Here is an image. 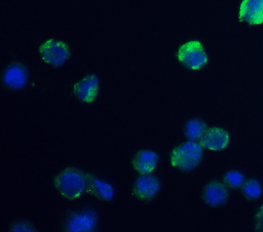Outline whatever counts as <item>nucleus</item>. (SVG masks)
<instances>
[{
	"label": "nucleus",
	"instance_id": "obj_1",
	"mask_svg": "<svg viewBox=\"0 0 263 232\" xmlns=\"http://www.w3.org/2000/svg\"><path fill=\"white\" fill-rule=\"evenodd\" d=\"M54 186L63 197L77 199L86 191V175L81 170L69 167L54 178Z\"/></svg>",
	"mask_w": 263,
	"mask_h": 232
},
{
	"label": "nucleus",
	"instance_id": "obj_2",
	"mask_svg": "<svg viewBox=\"0 0 263 232\" xmlns=\"http://www.w3.org/2000/svg\"><path fill=\"white\" fill-rule=\"evenodd\" d=\"M202 159V146L195 141L183 143L174 150L171 164L184 171L194 169Z\"/></svg>",
	"mask_w": 263,
	"mask_h": 232
},
{
	"label": "nucleus",
	"instance_id": "obj_3",
	"mask_svg": "<svg viewBox=\"0 0 263 232\" xmlns=\"http://www.w3.org/2000/svg\"><path fill=\"white\" fill-rule=\"evenodd\" d=\"M177 58L183 65L192 70L203 68L208 61L203 46L198 42H190L182 45L178 50Z\"/></svg>",
	"mask_w": 263,
	"mask_h": 232
},
{
	"label": "nucleus",
	"instance_id": "obj_4",
	"mask_svg": "<svg viewBox=\"0 0 263 232\" xmlns=\"http://www.w3.org/2000/svg\"><path fill=\"white\" fill-rule=\"evenodd\" d=\"M40 53L44 62L54 66L61 67L70 56L69 46L64 42L48 40L40 47Z\"/></svg>",
	"mask_w": 263,
	"mask_h": 232
},
{
	"label": "nucleus",
	"instance_id": "obj_5",
	"mask_svg": "<svg viewBox=\"0 0 263 232\" xmlns=\"http://www.w3.org/2000/svg\"><path fill=\"white\" fill-rule=\"evenodd\" d=\"M97 215L92 210L73 213L66 223V229L70 232L92 231L96 229Z\"/></svg>",
	"mask_w": 263,
	"mask_h": 232
},
{
	"label": "nucleus",
	"instance_id": "obj_6",
	"mask_svg": "<svg viewBox=\"0 0 263 232\" xmlns=\"http://www.w3.org/2000/svg\"><path fill=\"white\" fill-rule=\"evenodd\" d=\"M28 73L27 68L21 63H14L4 73V84L12 89H23L27 84Z\"/></svg>",
	"mask_w": 263,
	"mask_h": 232
},
{
	"label": "nucleus",
	"instance_id": "obj_7",
	"mask_svg": "<svg viewBox=\"0 0 263 232\" xmlns=\"http://www.w3.org/2000/svg\"><path fill=\"white\" fill-rule=\"evenodd\" d=\"M239 21L250 25L263 23V0H243L239 10Z\"/></svg>",
	"mask_w": 263,
	"mask_h": 232
},
{
	"label": "nucleus",
	"instance_id": "obj_8",
	"mask_svg": "<svg viewBox=\"0 0 263 232\" xmlns=\"http://www.w3.org/2000/svg\"><path fill=\"white\" fill-rule=\"evenodd\" d=\"M74 93L79 100L91 103L96 99L99 93V78L96 75H87L74 86Z\"/></svg>",
	"mask_w": 263,
	"mask_h": 232
},
{
	"label": "nucleus",
	"instance_id": "obj_9",
	"mask_svg": "<svg viewBox=\"0 0 263 232\" xmlns=\"http://www.w3.org/2000/svg\"><path fill=\"white\" fill-rule=\"evenodd\" d=\"M159 189L158 179L149 175H142L135 182L134 194L140 199L150 200L156 196Z\"/></svg>",
	"mask_w": 263,
	"mask_h": 232
},
{
	"label": "nucleus",
	"instance_id": "obj_10",
	"mask_svg": "<svg viewBox=\"0 0 263 232\" xmlns=\"http://www.w3.org/2000/svg\"><path fill=\"white\" fill-rule=\"evenodd\" d=\"M229 142V135L227 131L220 128L207 129L205 133L199 140L202 147L210 150H222L226 148Z\"/></svg>",
	"mask_w": 263,
	"mask_h": 232
},
{
	"label": "nucleus",
	"instance_id": "obj_11",
	"mask_svg": "<svg viewBox=\"0 0 263 232\" xmlns=\"http://www.w3.org/2000/svg\"><path fill=\"white\" fill-rule=\"evenodd\" d=\"M87 193L91 194L99 199L110 201L114 197V189L107 182L101 181L92 175H86Z\"/></svg>",
	"mask_w": 263,
	"mask_h": 232
},
{
	"label": "nucleus",
	"instance_id": "obj_12",
	"mask_svg": "<svg viewBox=\"0 0 263 232\" xmlns=\"http://www.w3.org/2000/svg\"><path fill=\"white\" fill-rule=\"evenodd\" d=\"M158 162V156L156 152L148 150H142L136 153L133 160V165L141 175L152 173Z\"/></svg>",
	"mask_w": 263,
	"mask_h": 232
},
{
	"label": "nucleus",
	"instance_id": "obj_13",
	"mask_svg": "<svg viewBox=\"0 0 263 232\" xmlns=\"http://www.w3.org/2000/svg\"><path fill=\"white\" fill-rule=\"evenodd\" d=\"M228 196V191L224 185L218 182H212L204 189L203 199L210 205H221L227 202Z\"/></svg>",
	"mask_w": 263,
	"mask_h": 232
},
{
	"label": "nucleus",
	"instance_id": "obj_14",
	"mask_svg": "<svg viewBox=\"0 0 263 232\" xmlns=\"http://www.w3.org/2000/svg\"><path fill=\"white\" fill-rule=\"evenodd\" d=\"M207 131V126L200 120H191L186 124L185 134L191 141H198Z\"/></svg>",
	"mask_w": 263,
	"mask_h": 232
},
{
	"label": "nucleus",
	"instance_id": "obj_15",
	"mask_svg": "<svg viewBox=\"0 0 263 232\" xmlns=\"http://www.w3.org/2000/svg\"><path fill=\"white\" fill-rule=\"evenodd\" d=\"M244 193L248 198L252 199H257L259 198L261 194V188H260V184L257 181L251 180L248 181L245 185H244Z\"/></svg>",
	"mask_w": 263,
	"mask_h": 232
},
{
	"label": "nucleus",
	"instance_id": "obj_16",
	"mask_svg": "<svg viewBox=\"0 0 263 232\" xmlns=\"http://www.w3.org/2000/svg\"><path fill=\"white\" fill-rule=\"evenodd\" d=\"M224 182L231 188H239L244 184V177L236 171H231L224 177Z\"/></svg>",
	"mask_w": 263,
	"mask_h": 232
},
{
	"label": "nucleus",
	"instance_id": "obj_17",
	"mask_svg": "<svg viewBox=\"0 0 263 232\" xmlns=\"http://www.w3.org/2000/svg\"><path fill=\"white\" fill-rule=\"evenodd\" d=\"M11 230L13 232H30L35 231L36 229L30 223H27V222H18L12 225Z\"/></svg>",
	"mask_w": 263,
	"mask_h": 232
},
{
	"label": "nucleus",
	"instance_id": "obj_18",
	"mask_svg": "<svg viewBox=\"0 0 263 232\" xmlns=\"http://www.w3.org/2000/svg\"><path fill=\"white\" fill-rule=\"evenodd\" d=\"M256 220H257V227L256 229L258 230H262L263 231V206L260 208L256 216Z\"/></svg>",
	"mask_w": 263,
	"mask_h": 232
}]
</instances>
